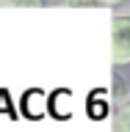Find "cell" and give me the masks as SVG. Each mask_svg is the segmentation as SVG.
I'll return each instance as SVG.
<instances>
[{
    "instance_id": "277c9868",
    "label": "cell",
    "mask_w": 130,
    "mask_h": 132,
    "mask_svg": "<svg viewBox=\"0 0 130 132\" xmlns=\"http://www.w3.org/2000/svg\"><path fill=\"white\" fill-rule=\"evenodd\" d=\"M69 6H97V0H66Z\"/></svg>"
},
{
    "instance_id": "5b68a950",
    "label": "cell",
    "mask_w": 130,
    "mask_h": 132,
    "mask_svg": "<svg viewBox=\"0 0 130 132\" xmlns=\"http://www.w3.org/2000/svg\"><path fill=\"white\" fill-rule=\"evenodd\" d=\"M122 3H125V0H97V6H111V8H114V6H122Z\"/></svg>"
},
{
    "instance_id": "3957f363",
    "label": "cell",
    "mask_w": 130,
    "mask_h": 132,
    "mask_svg": "<svg viewBox=\"0 0 130 132\" xmlns=\"http://www.w3.org/2000/svg\"><path fill=\"white\" fill-rule=\"evenodd\" d=\"M44 0H0V8H39Z\"/></svg>"
},
{
    "instance_id": "6da1fadb",
    "label": "cell",
    "mask_w": 130,
    "mask_h": 132,
    "mask_svg": "<svg viewBox=\"0 0 130 132\" xmlns=\"http://www.w3.org/2000/svg\"><path fill=\"white\" fill-rule=\"evenodd\" d=\"M111 61L114 66H130V16L116 14L111 19Z\"/></svg>"
},
{
    "instance_id": "7a4b0ae2",
    "label": "cell",
    "mask_w": 130,
    "mask_h": 132,
    "mask_svg": "<svg viewBox=\"0 0 130 132\" xmlns=\"http://www.w3.org/2000/svg\"><path fill=\"white\" fill-rule=\"evenodd\" d=\"M114 127H116V129H122V132H130V102H125V105L116 110Z\"/></svg>"
}]
</instances>
